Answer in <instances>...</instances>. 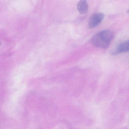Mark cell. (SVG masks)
<instances>
[{
    "mask_svg": "<svg viewBox=\"0 0 129 129\" xmlns=\"http://www.w3.org/2000/svg\"><path fill=\"white\" fill-rule=\"evenodd\" d=\"M104 15L102 13H97L93 15L88 22V27L93 28L98 26L103 19Z\"/></svg>",
    "mask_w": 129,
    "mask_h": 129,
    "instance_id": "obj_2",
    "label": "cell"
},
{
    "mask_svg": "<svg viewBox=\"0 0 129 129\" xmlns=\"http://www.w3.org/2000/svg\"><path fill=\"white\" fill-rule=\"evenodd\" d=\"M129 51V40L120 44L112 53L113 55H116Z\"/></svg>",
    "mask_w": 129,
    "mask_h": 129,
    "instance_id": "obj_3",
    "label": "cell"
},
{
    "mask_svg": "<svg viewBox=\"0 0 129 129\" xmlns=\"http://www.w3.org/2000/svg\"><path fill=\"white\" fill-rule=\"evenodd\" d=\"M114 38V34L111 31L104 30L94 35L91 39L92 43L99 48L105 49L110 45Z\"/></svg>",
    "mask_w": 129,
    "mask_h": 129,
    "instance_id": "obj_1",
    "label": "cell"
},
{
    "mask_svg": "<svg viewBox=\"0 0 129 129\" xmlns=\"http://www.w3.org/2000/svg\"><path fill=\"white\" fill-rule=\"evenodd\" d=\"M127 13H129V9L127 10Z\"/></svg>",
    "mask_w": 129,
    "mask_h": 129,
    "instance_id": "obj_5",
    "label": "cell"
},
{
    "mask_svg": "<svg viewBox=\"0 0 129 129\" xmlns=\"http://www.w3.org/2000/svg\"><path fill=\"white\" fill-rule=\"evenodd\" d=\"M77 8L81 14L86 13L88 10V5L86 0H80L78 4Z\"/></svg>",
    "mask_w": 129,
    "mask_h": 129,
    "instance_id": "obj_4",
    "label": "cell"
}]
</instances>
